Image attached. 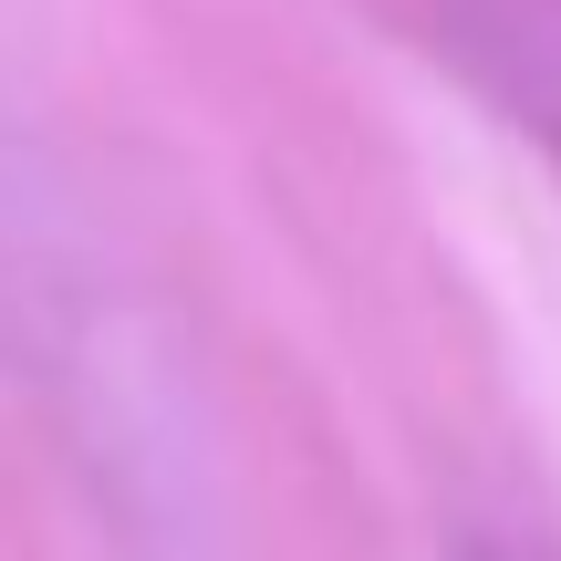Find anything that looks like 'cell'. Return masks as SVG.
<instances>
[{
  "label": "cell",
  "instance_id": "obj_1",
  "mask_svg": "<svg viewBox=\"0 0 561 561\" xmlns=\"http://www.w3.org/2000/svg\"><path fill=\"white\" fill-rule=\"evenodd\" d=\"M500 73H510V94L530 104V125H541V136L561 146V32H551V21H530V11H520V42L500 53Z\"/></svg>",
  "mask_w": 561,
  "mask_h": 561
},
{
  "label": "cell",
  "instance_id": "obj_2",
  "mask_svg": "<svg viewBox=\"0 0 561 561\" xmlns=\"http://www.w3.org/2000/svg\"><path fill=\"white\" fill-rule=\"evenodd\" d=\"M447 561H510V551H489V541H458V551H447Z\"/></svg>",
  "mask_w": 561,
  "mask_h": 561
}]
</instances>
